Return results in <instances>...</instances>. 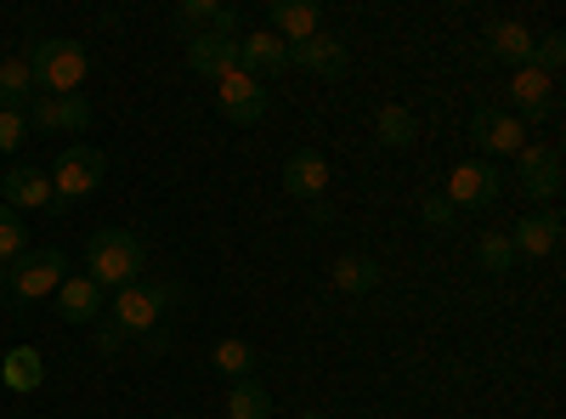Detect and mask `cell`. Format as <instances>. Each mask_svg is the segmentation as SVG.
<instances>
[{
  "instance_id": "cell-1",
  "label": "cell",
  "mask_w": 566,
  "mask_h": 419,
  "mask_svg": "<svg viewBox=\"0 0 566 419\" xmlns=\"http://www.w3.org/2000/svg\"><path fill=\"white\" fill-rule=\"evenodd\" d=\"M142 266H148V250H142V239H136V232H125V227H97L85 239V277L97 290L136 284Z\"/></svg>"
},
{
  "instance_id": "cell-2",
  "label": "cell",
  "mask_w": 566,
  "mask_h": 419,
  "mask_svg": "<svg viewBox=\"0 0 566 419\" xmlns=\"http://www.w3.org/2000/svg\"><path fill=\"white\" fill-rule=\"evenodd\" d=\"M23 63H29V74H34V85L45 91V97H74V91L85 85V74H91L85 45L80 40H57V34L34 40L23 52Z\"/></svg>"
},
{
  "instance_id": "cell-3",
  "label": "cell",
  "mask_w": 566,
  "mask_h": 419,
  "mask_svg": "<svg viewBox=\"0 0 566 419\" xmlns=\"http://www.w3.org/2000/svg\"><path fill=\"white\" fill-rule=\"evenodd\" d=\"M176 284H165V277H136V284L114 290V329L119 335H154L165 312L176 306Z\"/></svg>"
},
{
  "instance_id": "cell-4",
  "label": "cell",
  "mask_w": 566,
  "mask_h": 419,
  "mask_svg": "<svg viewBox=\"0 0 566 419\" xmlns=\"http://www.w3.org/2000/svg\"><path fill=\"white\" fill-rule=\"evenodd\" d=\"M45 176H52V199H57V210H69L74 199H85V193H97V188H103L108 154H103V148H91V143H74V148L57 154V165L45 170Z\"/></svg>"
},
{
  "instance_id": "cell-5",
  "label": "cell",
  "mask_w": 566,
  "mask_h": 419,
  "mask_svg": "<svg viewBox=\"0 0 566 419\" xmlns=\"http://www.w3.org/2000/svg\"><path fill=\"white\" fill-rule=\"evenodd\" d=\"M63 277H69V255H63V250H29V255L12 261L7 290H12L18 301H45V295H57Z\"/></svg>"
},
{
  "instance_id": "cell-6",
  "label": "cell",
  "mask_w": 566,
  "mask_h": 419,
  "mask_svg": "<svg viewBox=\"0 0 566 419\" xmlns=\"http://www.w3.org/2000/svg\"><path fill=\"white\" fill-rule=\"evenodd\" d=\"M216 108H221L232 125H261V119H266V91H261L255 74L232 69V74L216 80Z\"/></svg>"
},
{
  "instance_id": "cell-7",
  "label": "cell",
  "mask_w": 566,
  "mask_h": 419,
  "mask_svg": "<svg viewBox=\"0 0 566 419\" xmlns=\"http://www.w3.org/2000/svg\"><path fill=\"white\" fill-rule=\"evenodd\" d=\"M499 181H504V176H499L488 159H464V165H453L442 199H448L453 210H482V205L499 199Z\"/></svg>"
},
{
  "instance_id": "cell-8",
  "label": "cell",
  "mask_w": 566,
  "mask_h": 419,
  "mask_svg": "<svg viewBox=\"0 0 566 419\" xmlns=\"http://www.w3.org/2000/svg\"><path fill=\"white\" fill-rule=\"evenodd\" d=\"M290 69H306V74H317V80H340V74L352 69V45H346L340 34L317 29L312 40L290 45Z\"/></svg>"
},
{
  "instance_id": "cell-9",
  "label": "cell",
  "mask_w": 566,
  "mask_h": 419,
  "mask_svg": "<svg viewBox=\"0 0 566 419\" xmlns=\"http://www.w3.org/2000/svg\"><path fill=\"white\" fill-rule=\"evenodd\" d=\"M23 119H29V130H40V136H57V130L80 136V130L91 125V103L80 97V91H74V97H45V91H40Z\"/></svg>"
},
{
  "instance_id": "cell-10",
  "label": "cell",
  "mask_w": 566,
  "mask_h": 419,
  "mask_svg": "<svg viewBox=\"0 0 566 419\" xmlns=\"http://www.w3.org/2000/svg\"><path fill=\"white\" fill-rule=\"evenodd\" d=\"M0 205L7 210H57V199H52V176L45 170H34V165H12L7 176H0Z\"/></svg>"
},
{
  "instance_id": "cell-11",
  "label": "cell",
  "mask_w": 566,
  "mask_h": 419,
  "mask_svg": "<svg viewBox=\"0 0 566 419\" xmlns=\"http://www.w3.org/2000/svg\"><path fill=\"white\" fill-rule=\"evenodd\" d=\"M187 69L205 74V80L232 74V69H239V34H216V29L187 34Z\"/></svg>"
},
{
  "instance_id": "cell-12",
  "label": "cell",
  "mask_w": 566,
  "mask_h": 419,
  "mask_svg": "<svg viewBox=\"0 0 566 419\" xmlns=\"http://www.w3.org/2000/svg\"><path fill=\"white\" fill-rule=\"evenodd\" d=\"M522 170H515V188H522L533 205H549L560 193V154L555 148H522L515 154Z\"/></svg>"
},
{
  "instance_id": "cell-13",
  "label": "cell",
  "mask_w": 566,
  "mask_h": 419,
  "mask_svg": "<svg viewBox=\"0 0 566 419\" xmlns=\"http://www.w3.org/2000/svg\"><path fill=\"white\" fill-rule=\"evenodd\" d=\"M239 69L255 74V80L290 74V45H283L272 29H250V34H239Z\"/></svg>"
},
{
  "instance_id": "cell-14",
  "label": "cell",
  "mask_w": 566,
  "mask_h": 419,
  "mask_svg": "<svg viewBox=\"0 0 566 419\" xmlns=\"http://www.w3.org/2000/svg\"><path fill=\"white\" fill-rule=\"evenodd\" d=\"M510 103H515V119H522V125L549 119V114H555V80L538 74L533 63H527V69H515V80H510Z\"/></svg>"
},
{
  "instance_id": "cell-15",
  "label": "cell",
  "mask_w": 566,
  "mask_h": 419,
  "mask_svg": "<svg viewBox=\"0 0 566 419\" xmlns=\"http://www.w3.org/2000/svg\"><path fill=\"white\" fill-rule=\"evenodd\" d=\"M283 193L290 199H323L328 193V159L317 148H295L290 159H283Z\"/></svg>"
},
{
  "instance_id": "cell-16",
  "label": "cell",
  "mask_w": 566,
  "mask_h": 419,
  "mask_svg": "<svg viewBox=\"0 0 566 419\" xmlns=\"http://www.w3.org/2000/svg\"><path fill=\"white\" fill-rule=\"evenodd\" d=\"M470 130H476V143L488 148V154H522L527 148V125L515 119V114H504V108H476V119H470Z\"/></svg>"
},
{
  "instance_id": "cell-17",
  "label": "cell",
  "mask_w": 566,
  "mask_h": 419,
  "mask_svg": "<svg viewBox=\"0 0 566 419\" xmlns=\"http://www.w3.org/2000/svg\"><path fill=\"white\" fill-rule=\"evenodd\" d=\"M510 250L515 255H533V261L555 255L560 250V216L555 210H527L522 221H515V232H510Z\"/></svg>"
},
{
  "instance_id": "cell-18",
  "label": "cell",
  "mask_w": 566,
  "mask_h": 419,
  "mask_svg": "<svg viewBox=\"0 0 566 419\" xmlns=\"http://www.w3.org/2000/svg\"><path fill=\"white\" fill-rule=\"evenodd\" d=\"M266 18H272V34L283 45H301V40H312L323 29V12L312 7V0H272Z\"/></svg>"
},
{
  "instance_id": "cell-19",
  "label": "cell",
  "mask_w": 566,
  "mask_h": 419,
  "mask_svg": "<svg viewBox=\"0 0 566 419\" xmlns=\"http://www.w3.org/2000/svg\"><path fill=\"white\" fill-rule=\"evenodd\" d=\"M482 45H488V57H499V63H515V69H527V63H533V29H527V23H515V18L488 23Z\"/></svg>"
},
{
  "instance_id": "cell-20",
  "label": "cell",
  "mask_w": 566,
  "mask_h": 419,
  "mask_svg": "<svg viewBox=\"0 0 566 419\" xmlns=\"http://www.w3.org/2000/svg\"><path fill=\"white\" fill-rule=\"evenodd\" d=\"M57 312H63V323H97V312H103V290L91 284V277L69 272L63 284H57Z\"/></svg>"
},
{
  "instance_id": "cell-21",
  "label": "cell",
  "mask_w": 566,
  "mask_h": 419,
  "mask_svg": "<svg viewBox=\"0 0 566 419\" xmlns=\"http://www.w3.org/2000/svg\"><path fill=\"white\" fill-rule=\"evenodd\" d=\"M176 23L181 29H193V34H205V29H216V34H239V7H216V0H187V7H176Z\"/></svg>"
},
{
  "instance_id": "cell-22",
  "label": "cell",
  "mask_w": 566,
  "mask_h": 419,
  "mask_svg": "<svg viewBox=\"0 0 566 419\" xmlns=\"http://www.w3.org/2000/svg\"><path fill=\"white\" fill-rule=\"evenodd\" d=\"M34 103V74L23 57H0V114H29Z\"/></svg>"
},
{
  "instance_id": "cell-23",
  "label": "cell",
  "mask_w": 566,
  "mask_h": 419,
  "mask_svg": "<svg viewBox=\"0 0 566 419\" xmlns=\"http://www.w3.org/2000/svg\"><path fill=\"white\" fill-rule=\"evenodd\" d=\"M380 261L374 255H340L335 261V290L340 295H368V290H380Z\"/></svg>"
},
{
  "instance_id": "cell-24",
  "label": "cell",
  "mask_w": 566,
  "mask_h": 419,
  "mask_svg": "<svg viewBox=\"0 0 566 419\" xmlns=\"http://www.w3.org/2000/svg\"><path fill=\"white\" fill-rule=\"evenodd\" d=\"M0 380H7L12 391H40V380H45V357H40L34 346H12L7 363H0Z\"/></svg>"
},
{
  "instance_id": "cell-25",
  "label": "cell",
  "mask_w": 566,
  "mask_h": 419,
  "mask_svg": "<svg viewBox=\"0 0 566 419\" xmlns=\"http://www.w3.org/2000/svg\"><path fill=\"white\" fill-rule=\"evenodd\" d=\"M374 136H380L386 148H413L419 143V119L402 103H386L380 114H374Z\"/></svg>"
},
{
  "instance_id": "cell-26",
  "label": "cell",
  "mask_w": 566,
  "mask_h": 419,
  "mask_svg": "<svg viewBox=\"0 0 566 419\" xmlns=\"http://www.w3.org/2000/svg\"><path fill=\"white\" fill-rule=\"evenodd\" d=\"M210 363H216V375H232V380H250V368H255L261 357H255V346H250V341H216Z\"/></svg>"
},
{
  "instance_id": "cell-27",
  "label": "cell",
  "mask_w": 566,
  "mask_h": 419,
  "mask_svg": "<svg viewBox=\"0 0 566 419\" xmlns=\"http://www.w3.org/2000/svg\"><path fill=\"white\" fill-rule=\"evenodd\" d=\"M227 413H232V419H266V413H272L266 386H261V380H239V386L227 391Z\"/></svg>"
},
{
  "instance_id": "cell-28",
  "label": "cell",
  "mask_w": 566,
  "mask_h": 419,
  "mask_svg": "<svg viewBox=\"0 0 566 419\" xmlns=\"http://www.w3.org/2000/svg\"><path fill=\"white\" fill-rule=\"evenodd\" d=\"M18 255H29V227H23V216H18V210L0 205V266L18 261Z\"/></svg>"
},
{
  "instance_id": "cell-29",
  "label": "cell",
  "mask_w": 566,
  "mask_h": 419,
  "mask_svg": "<svg viewBox=\"0 0 566 419\" xmlns=\"http://www.w3.org/2000/svg\"><path fill=\"white\" fill-rule=\"evenodd\" d=\"M476 261H482L488 272H510V266H515L510 232H482V239H476Z\"/></svg>"
},
{
  "instance_id": "cell-30",
  "label": "cell",
  "mask_w": 566,
  "mask_h": 419,
  "mask_svg": "<svg viewBox=\"0 0 566 419\" xmlns=\"http://www.w3.org/2000/svg\"><path fill=\"white\" fill-rule=\"evenodd\" d=\"M29 136V119L23 114H0V154H18Z\"/></svg>"
},
{
  "instance_id": "cell-31",
  "label": "cell",
  "mask_w": 566,
  "mask_h": 419,
  "mask_svg": "<svg viewBox=\"0 0 566 419\" xmlns=\"http://www.w3.org/2000/svg\"><path fill=\"white\" fill-rule=\"evenodd\" d=\"M419 216H424V227H453V205L442 199V193H424V205H419Z\"/></svg>"
},
{
  "instance_id": "cell-32",
  "label": "cell",
  "mask_w": 566,
  "mask_h": 419,
  "mask_svg": "<svg viewBox=\"0 0 566 419\" xmlns=\"http://www.w3.org/2000/svg\"><path fill=\"white\" fill-rule=\"evenodd\" d=\"M125 346V335L114 329V323H108V329H97V352H119Z\"/></svg>"
},
{
  "instance_id": "cell-33",
  "label": "cell",
  "mask_w": 566,
  "mask_h": 419,
  "mask_svg": "<svg viewBox=\"0 0 566 419\" xmlns=\"http://www.w3.org/2000/svg\"><path fill=\"white\" fill-rule=\"evenodd\" d=\"M142 346H148V352H170V335H165V329H154V335H142Z\"/></svg>"
},
{
  "instance_id": "cell-34",
  "label": "cell",
  "mask_w": 566,
  "mask_h": 419,
  "mask_svg": "<svg viewBox=\"0 0 566 419\" xmlns=\"http://www.w3.org/2000/svg\"><path fill=\"white\" fill-rule=\"evenodd\" d=\"M295 419H328V413H317V408H306V413H295Z\"/></svg>"
},
{
  "instance_id": "cell-35",
  "label": "cell",
  "mask_w": 566,
  "mask_h": 419,
  "mask_svg": "<svg viewBox=\"0 0 566 419\" xmlns=\"http://www.w3.org/2000/svg\"><path fill=\"white\" fill-rule=\"evenodd\" d=\"M0 290H7V266H0Z\"/></svg>"
},
{
  "instance_id": "cell-36",
  "label": "cell",
  "mask_w": 566,
  "mask_h": 419,
  "mask_svg": "<svg viewBox=\"0 0 566 419\" xmlns=\"http://www.w3.org/2000/svg\"><path fill=\"white\" fill-rule=\"evenodd\" d=\"M176 419H181V413H176Z\"/></svg>"
}]
</instances>
